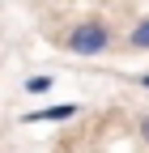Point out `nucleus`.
<instances>
[{
	"label": "nucleus",
	"mask_w": 149,
	"mask_h": 153,
	"mask_svg": "<svg viewBox=\"0 0 149 153\" xmlns=\"http://www.w3.org/2000/svg\"><path fill=\"white\" fill-rule=\"evenodd\" d=\"M136 85H141V89H149V72H136Z\"/></svg>",
	"instance_id": "obj_6"
},
{
	"label": "nucleus",
	"mask_w": 149,
	"mask_h": 153,
	"mask_svg": "<svg viewBox=\"0 0 149 153\" xmlns=\"http://www.w3.org/2000/svg\"><path fill=\"white\" fill-rule=\"evenodd\" d=\"M60 43L72 51V55H85V60H94V55H102L111 47V26L102 22V17H85V22L68 26V34L60 38Z\"/></svg>",
	"instance_id": "obj_1"
},
{
	"label": "nucleus",
	"mask_w": 149,
	"mask_h": 153,
	"mask_svg": "<svg viewBox=\"0 0 149 153\" xmlns=\"http://www.w3.org/2000/svg\"><path fill=\"white\" fill-rule=\"evenodd\" d=\"M51 89V76H26V94H47Z\"/></svg>",
	"instance_id": "obj_4"
},
{
	"label": "nucleus",
	"mask_w": 149,
	"mask_h": 153,
	"mask_svg": "<svg viewBox=\"0 0 149 153\" xmlns=\"http://www.w3.org/2000/svg\"><path fill=\"white\" fill-rule=\"evenodd\" d=\"M81 115V102H60V106H43V111H26L22 123H68Z\"/></svg>",
	"instance_id": "obj_2"
},
{
	"label": "nucleus",
	"mask_w": 149,
	"mask_h": 153,
	"mask_svg": "<svg viewBox=\"0 0 149 153\" xmlns=\"http://www.w3.org/2000/svg\"><path fill=\"white\" fill-rule=\"evenodd\" d=\"M136 132H141V140H145V145H149V111H145V115H141V123H136Z\"/></svg>",
	"instance_id": "obj_5"
},
{
	"label": "nucleus",
	"mask_w": 149,
	"mask_h": 153,
	"mask_svg": "<svg viewBox=\"0 0 149 153\" xmlns=\"http://www.w3.org/2000/svg\"><path fill=\"white\" fill-rule=\"evenodd\" d=\"M128 47H132V51H149V17H141V22L132 26V34H128Z\"/></svg>",
	"instance_id": "obj_3"
}]
</instances>
